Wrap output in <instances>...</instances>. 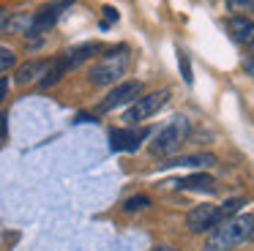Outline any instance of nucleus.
<instances>
[{
    "label": "nucleus",
    "instance_id": "f257e3e1",
    "mask_svg": "<svg viewBox=\"0 0 254 251\" xmlns=\"http://www.w3.org/2000/svg\"><path fill=\"white\" fill-rule=\"evenodd\" d=\"M252 238H254V216H249V213L232 216L227 221L216 224L213 235L208 238V251H230Z\"/></svg>",
    "mask_w": 254,
    "mask_h": 251
},
{
    "label": "nucleus",
    "instance_id": "f03ea898",
    "mask_svg": "<svg viewBox=\"0 0 254 251\" xmlns=\"http://www.w3.org/2000/svg\"><path fill=\"white\" fill-rule=\"evenodd\" d=\"M128 63H131V52H128V49H123V47L112 49V52H107L104 58L90 68V82H93L96 87L112 85V82H118L121 76H126Z\"/></svg>",
    "mask_w": 254,
    "mask_h": 251
},
{
    "label": "nucleus",
    "instance_id": "7ed1b4c3",
    "mask_svg": "<svg viewBox=\"0 0 254 251\" xmlns=\"http://www.w3.org/2000/svg\"><path fill=\"white\" fill-rule=\"evenodd\" d=\"M189 131H191V123H189L183 115L172 118V123H167L164 128L156 134L153 145H150V153H153V156H172V153L186 142Z\"/></svg>",
    "mask_w": 254,
    "mask_h": 251
},
{
    "label": "nucleus",
    "instance_id": "20e7f679",
    "mask_svg": "<svg viewBox=\"0 0 254 251\" xmlns=\"http://www.w3.org/2000/svg\"><path fill=\"white\" fill-rule=\"evenodd\" d=\"M167 98H170V90H167V87H161V90H153V93H148V96H139L134 104H128V109H126V115H123V120H126L128 126L142 123V120L153 118V115L159 112L161 107H164Z\"/></svg>",
    "mask_w": 254,
    "mask_h": 251
},
{
    "label": "nucleus",
    "instance_id": "39448f33",
    "mask_svg": "<svg viewBox=\"0 0 254 251\" xmlns=\"http://www.w3.org/2000/svg\"><path fill=\"white\" fill-rule=\"evenodd\" d=\"M139 96H142V82L139 79L121 82V85L112 87V90L107 93V98L99 104V112H112V109L123 107V104H134Z\"/></svg>",
    "mask_w": 254,
    "mask_h": 251
},
{
    "label": "nucleus",
    "instance_id": "423d86ee",
    "mask_svg": "<svg viewBox=\"0 0 254 251\" xmlns=\"http://www.w3.org/2000/svg\"><path fill=\"white\" fill-rule=\"evenodd\" d=\"M71 3H74V0H58V3L44 5L39 14H33V25H30L28 36H41V33L52 30V27H55V22L61 19V14H63V11H66Z\"/></svg>",
    "mask_w": 254,
    "mask_h": 251
},
{
    "label": "nucleus",
    "instance_id": "0eeeda50",
    "mask_svg": "<svg viewBox=\"0 0 254 251\" xmlns=\"http://www.w3.org/2000/svg\"><path fill=\"white\" fill-rule=\"evenodd\" d=\"M148 136V128H139V131H134V128H112L110 131V145H112V150H118V153H134L139 145H142V139Z\"/></svg>",
    "mask_w": 254,
    "mask_h": 251
},
{
    "label": "nucleus",
    "instance_id": "6e6552de",
    "mask_svg": "<svg viewBox=\"0 0 254 251\" xmlns=\"http://www.w3.org/2000/svg\"><path fill=\"white\" fill-rule=\"evenodd\" d=\"M219 221V207L216 205H197L191 213L186 216V227L189 232H208V229H213Z\"/></svg>",
    "mask_w": 254,
    "mask_h": 251
},
{
    "label": "nucleus",
    "instance_id": "1a4fd4ad",
    "mask_svg": "<svg viewBox=\"0 0 254 251\" xmlns=\"http://www.w3.org/2000/svg\"><path fill=\"white\" fill-rule=\"evenodd\" d=\"M96 52H101V44H79V47H71V49H66V52L61 55V63H63V68H74V65H79V63H85L88 58H93Z\"/></svg>",
    "mask_w": 254,
    "mask_h": 251
},
{
    "label": "nucleus",
    "instance_id": "9d476101",
    "mask_svg": "<svg viewBox=\"0 0 254 251\" xmlns=\"http://www.w3.org/2000/svg\"><path fill=\"white\" fill-rule=\"evenodd\" d=\"M52 60H30V63H22L17 68V74H14V79H17V85H30V82L41 79V76L47 74V68H50Z\"/></svg>",
    "mask_w": 254,
    "mask_h": 251
},
{
    "label": "nucleus",
    "instance_id": "9b49d317",
    "mask_svg": "<svg viewBox=\"0 0 254 251\" xmlns=\"http://www.w3.org/2000/svg\"><path fill=\"white\" fill-rule=\"evenodd\" d=\"M227 27H230L232 38L241 44H254V22L246 19V16H232L230 22H227Z\"/></svg>",
    "mask_w": 254,
    "mask_h": 251
},
{
    "label": "nucleus",
    "instance_id": "f8f14e48",
    "mask_svg": "<svg viewBox=\"0 0 254 251\" xmlns=\"http://www.w3.org/2000/svg\"><path fill=\"white\" fill-rule=\"evenodd\" d=\"M175 186H178V188H183V191H216V180L210 178V175H205V172L181 178Z\"/></svg>",
    "mask_w": 254,
    "mask_h": 251
},
{
    "label": "nucleus",
    "instance_id": "ddd939ff",
    "mask_svg": "<svg viewBox=\"0 0 254 251\" xmlns=\"http://www.w3.org/2000/svg\"><path fill=\"white\" fill-rule=\"evenodd\" d=\"M210 164H216V156H213V153H197V156L170 158V161L161 164V167H210Z\"/></svg>",
    "mask_w": 254,
    "mask_h": 251
},
{
    "label": "nucleus",
    "instance_id": "4468645a",
    "mask_svg": "<svg viewBox=\"0 0 254 251\" xmlns=\"http://www.w3.org/2000/svg\"><path fill=\"white\" fill-rule=\"evenodd\" d=\"M145 207H150V196L148 194L128 196V199L123 202V210H126V213H139V210H145Z\"/></svg>",
    "mask_w": 254,
    "mask_h": 251
},
{
    "label": "nucleus",
    "instance_id": "2eb2a0df",
    "mask_svg": "<svg viewBox=\"0 0 254 251\" xmlns=\"http://www.w3.org/2000/svg\"><path fill=\"white\" fill-rule=\"evenodd\" d=\"M243 205H246V199H241V196H238V199H227L224 205H219V221L232 218L238 213V207H243Z\"/></svg>",
    "mask_w": 254,
    "mask_h": 251
},
{
    "label": "nucleus",
    "instance_id": "dca6fc26",
    "mask_svg": "<svg viewBox=\"0 0 254 251\" xmlns=\"http://www.w3.org/2000/svg\"><path fill=\"white\" fill-rule=\"evenodd\" d=\"M14 63H17V55H14V49L0 47V74H3V71H8Z\"/></svg>",
    "mask_w": 254,
    "mask_h": 251
},
{
    "label": "nucleus",
    "instance_id": "f3484780",
    "mask_svg": "<svg viewBox=\"0 0 254 251\" xmlns=\"http://www.w3.org/2000/svg\"><path fill=\"white\" fill-rule=\"evenodd\" d=\"M178 65H181L183 82H186V85H191V82H194V74H191V65H189V55H186V52H178Z\"/></svg>",
    "mask_w": 254,
    "mask_h": 251
},
{
    "label": "nucleus",
    "instance_id": "a211bd4d",
    "mask_svg": "<svg viewBox=\"0 0 254 251\" xmlns=\"http://www.w3.org/2000/svg\"><path fill=\"white\" fill-rule=\"evenodd\" d=\"M227 8L230 11H246V8H252V0H227Z\"/></svg>",
    "mask_w": 254,
    "mask_h": 251
},
{
    "label": "nucleus",
    "instance_id": "6ab92c4d",
    "mask_svg": "<svg viewBox=\"0 0 254 251\" xmlns=\"http://www.w3.org/2000/svg\"><path fill=\"white\" fill-rule=\"evenodd\" d=\"M110 22H118V11L112 8V5H104V27L110 25Z\"/></svg>",
    "mask_w": 254,
    "mask_h": 251
},
{
    "label": "nucleus",
    "instance_id": "aec40b11",
    "mask_svg": "<svg viewBox=\"0 0 254 251\" xmlns=\"http://www.w3.org/2000/svg\"><path fill=\"white\" fill-rule=\"evenodd\" d=\"M243 71H246V76H252V79H254V55H252V58H246V63H243Z\"/></svg>",
    "mask_w": 254,
    "mask_h": 251
},
{
    "label": "nucleus",
    "instance_id": "412c9836",
    "mask_svg": "<svg viewBox=\"0 0 254 251\" xmlns=\"http://www.w3.org/2000/svg\"><path fill=\"white\" fill-rule=\"evenodd\" d=\"M6 90H8V82H6V79H0V101L6 98Z\"/></svg>",
    "mask_w": 254,
    "mask_h": 251
},
{
    "label": "nucleus",
    "instance_id": "4be33fe9",
    "mask_svg": "<svg viewBox=\"0 0 254 251\" xmlns=\"http://www.w3.org/2000/svg\"><path fill=\"white\" fill-rule=\"evenodd\" d=\"M3 134H6V118L0 115V139H3Z\"/></svg>",
    "mask_w": 254,
    "mask_h": 251
},
{
    "label": "nucleus",
    "instance_id": "5701e85b",
    "mask_svg": "<svg viewBox=\"0 0 254 251\" xmlns=\"http://www.w3.org/2000/svg\"><path fill=\"white\" fill-rule=\"evenodd\" d=\"M153 251H172L170 246H159V249H153Z\"/></svg>",
    "mask_w": 254,
    "mask_h": 251
},
{
    "label": "nucleus",
    "instance_id": "b1692460",
    "mask_svg": "<svg viewBox=\"0 0 254 251\" xmlns=\"http://www.w3.org/2000/svg\"><path fill=\"white\" fill-rule=\"evenodd\" d=\"M252 8H254V0H252Z\"/></svg>",
    "mask_w": 254,
    "mask_h": 251
}]
</instances>
